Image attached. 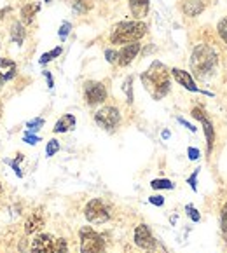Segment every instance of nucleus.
<instances>
[{
    "mask_svg": "<svg viewBox=\"0 0 227 253\" xmlns=\"http://www.w3.org/2000/svg\"><path fill=\"white\" fill-rule=\"evenodd\" d=\"M141 84L152 94L154 100H163L168 93H170V86H172V82H170V72L168 68L164 67L161 61H154L147 72L141 74Z\"/></svg>",
    "mask_w": 227,
    "mask_h": 253,
    "instance_id": "obj_1",
    "label": "nucleus"
},
{
    "mask_svg": "<svg viewBox=\"0 0 227 253\" xmlns=\"http://www.w3.org/2000/svg\"><path fill=\"white\" fill-rule=\"evenodd\" d=\"M219 54L213 47L206 44H197L190 54V68L199 81H208L217 70Z\"/></svg>",
    "mask_w": 227,
    "mask_h": 253,
    "instance_id": "obj_2",
    "label": "nucleus"
},
{
    "mask_svg": "<svg viewBox=\"0 0 227 253\" xmlns=\"http://www.w3.org/2000/svg\"><path fill=\"white\" fill-rule=\"evenodd\" d=\"M147 34V25L143 21H123L114 28L110 35L112 44H131L138 42Z\"/></svg>",
    "mask_w": 227,
    "mask_h": 253,
    "instance_id": "obj_3",
    "label": "nucleus"
},
{
    "mask_svg": "<svg viewBox=\"0 0 227 253\" xmlns=\"http://www.w3.org/2000/svg\"><path fill=\"white\" fill-rule=\"evenodd\" d=\"M68 246L63 238L51 234H39L32 243V253H67Z\"/></svg>",
    "mask_w": 227,
    "mask_h": 253,
    "instance_id": "obj_4",
    "label": "nucleus"
},
{
    "mask_svg": "<svg viewBox=\"0 0 227 253\" xmlns=\"http://www.w3.org/2000/svg\"><path fill=\"white\" fill-rule=\"evenodd\" d=\"M81 253H105V239L91 227L81 229Z\"/></svg>",
    "mask_w": 227,
    "mask_h": 253,
    "instance_id": "obj_5",
    "label": "nucleus"
},
{
    "mask_svg": "<svg viewBox=\"0 0 227 253\" xmlns=\"http://www.w3.org/2000/svg\"><path fill=\"white\" fill-rule=\"evenodd\" d=\"M94 121H96V124L101 129L112 133V131H116V127L119 126L121 114L116 107H103L94 114Z\"/></svg>",
    "mask_w": 227,
    "mask_h": 253,
    "instance_id": "obj_6",
    "label": "nucleus"
},
{
    "mask_svg": "<svg viewBox=\"0 0 227 253\" xmlns=\"http://www.w3.org/2000/svg\"><path fill=\"white\" fill-rule=\"evenodd\" d=\"M84 215H86L88 222L90 223H105L110 218L108 208L103 205V201L100 199H91L84 208Z\"/></svg>",
    "mask_w": 227,
    "mask_h": 253,
    "instance_id": "obj_7",
    "label": "nucleus"
},
{
    "mask_svg": "<svg viewBox=\"0 0 227 253\" xmlns=\"http://www.w3.org/2000/svg\"><path fill=\"white\" fill-rule=\"evenodd\" d=\"M190 114H192L194 119H197L199 123L203 124V131H205L206 143H208V149H206V154H212L213 142H215V127H213L212 121H210V117L206 116V112L203 110V107H194Z\"/></svg>",
    "mask_w": 227,
    "mask_h": 253,
    "instance_id": "obj_8",
    "label": "nucleus"
},
{
    "mask_svg": "<svg viewBox=\"0 0 227 253\" xmlns=\"http://www.w3.org/2000/svg\"><path fill=\"white\" fill-rule=\"evenodd\" d=\"M84 98H86L88 105H91V107L100 105L107 98V89H105V86L101 82L90 81L84 84Z\"/></svg>",
    "mask_w": 227,
    "mask_h": 253,
    "instance_id": "obj_9",
    "label": "nucleus"
},
{
    "mask_svg": "<svg viewBox=\"0 0 227 253\" xmlns=\"http://www.w3.org/2000/svg\"><path fill=\"white\" fill-rule=\"evenodd\" d=\"M135 245L140 246L141 250H147V252H152L157 246V241L154 239L150 229L147 227L145 223H140L136 229H135Z\"/></svg>",
    "mask_w": 227,
    "mask_h": 253,
    "instance_id": "obj_10",
    "label": "nucleus"
},
{
    "mask_svg": "<svg viewBox=\"0 0 227 253\" xmlns=\"http://www.w3.org/2000/svg\"><path fill=\"white\" fill-rule=\"evenodd\" d=\"M138 52H140V44H138V42L126 44L119 51V54H117V65H119V67H128V65L138 56Z\"/></svg>",
    "mask_w": 227,
    "mask_h": 253,
    "instance_id": "obj_11",
    "label": "nucleus"
},
{
    "mask_svg": "<svg viewBox=\"0 0 227 253\" xmlns=\"http://www.w3.org/2000/svg\"><path fill=\"white\" fill-rule=\"evenodd\" d=\"M170 74L175 77V81L179 82L180 86H183L187 91H192V93H199V87L196 86V82H194L192 75L185 70H180V68H173L170 70Z\"/></svg>",
    "mask_w": 227,
    "mask_h": 253,
    "instance_id": "obj_12",
    "label": "nucleus"
},
{
    "mask_svg": "<svg viewBox=\"0 0 227 253\" xmlns=\"http://www.w3.org/2000/svg\"><path fill=\"white\" fill-rule=\"evenodd\" d=\"M16 72H18V67L14 61L9 58H0V87L4 86L5 82L12 81L16 77Z\"/></svg>",
    "mask_w": 227,
    "mask_h": 253,
    "instance_id": "obj_13",
    "label": "nucleus"
},
{
    "mask_svg": "<svg viewBox=\"0 0 227 253\" xmlns=\"http://www.w3.org/2000/svg\"><path fill=\"white\" fill-rule=\"evenodd\" d=\"M149 5L150 0H130V9L133 12L135 18L141 19L149 14Z\"/></svg>",
    "mask_w": 227,
    "mask_h": 253,
    "instance_id": "obj_14",
    "label": "nucleus"
},
{
    "mask_svg": "<svg viewBox=\"0 0 227 253\" xmlns=\"http://www.w3.org/2000/svg\"><path fill=\"white\" fill-rule=\"evenodd\" d=\"M182 11L185 12V16L196 18L205 11V4H203V0H185L182 5Z\"/></svg>",
    "mask_w": 227,
    "mask_h": 253,
    "instance_id": "obj_15",
    "label": "nucleus"
},
{
    "mask_svg": "<svg viewBox=\"0 0 227 253\" xmlns=\"http://www.w3.org/2000/svg\"><path fill=\"white\" fill-rule=\"evenodd\" d=\"M42 225H44V216H42L41 211H35L34 215H30V218L26 220L25 232H26V234H35V232H37Z\"/></svg>",
    "mask_w": 227,
    "mask_h": 253,
    "instance_id": "obj_16",
    "label": "nucleus"
},
{
    "mask_svg": "<svg viewBox=\"0 0 227 253\" xmlns=\"http://www.w3.org/2000/svg\"><path fill=\"white\" fill-rule=\"evenodd\" d=\"M75 127V117L72 114H65L54 126V133H67V131H72Z\"/></svg>",
    "mask_w": 227,
    "mask_h": 253,
    "instance_id": "obj_17",
    "label": "nucleus"
},
{
    "mask_svg": "<svg viewBox=\"0 0 227 253\" xmlns=\"http://www.w3.org/2000/svg\"><path fill=\"white\" fill-rule=\"evenodd\" d=\"M67 2L77 14H86L94 7V0H67Z\"/></svg>",
    "mask_w": 227,
    "mask_h": 253,
    "instance_id": "obj_18",
    "label": "nucleus"
},
{
    "mask_svg": "<svg viewBox=\"0 0 227 253\" xmlns=\"http://www.w3.org/2000/svg\"><path fill=\"white\" fill-rule=\"evenodd\" d=\"M39 9H41V5H39V4L23 5V9H21V23H23V25H30V23L34 21L35 14L39 12Z\"/></svg>",
    "mask_w": 227,
    "mask_h": 253,
    "instance_id": "obj_19",
    "label": "nucleus"
},
{
    "mask_svg": "<svg viewBox=\"0 0 227 253\" xmlns=\"http://www.w3.org/2000/svg\"><path fill=\"white\" fill-rule=\"evenodd\" d=\"M25 35H26L25 25H23V23H19V21L12 23V26H11V39H12V42H14V44H18V45H21L23 41H25Z\"/></svg>",
    "mask_w": 227,
    "mask_h": 253,
    "instance_id": "obj_20",
    "label": "nucleus"
},
{
    "mask_svg": "<svg viewBox=\"0 0 227 253\" xmlns=\"http://www.w3.org/2000/svg\"><path fill=\"white\" fill-rule=\"evenodd\" d=\"M150 187H152V189H156V190H159V189L172 190L175 185H173L172 180H168V178H157V180H152V182H150Z\"/></svg>",
    "mask_w": 227,
    "mask_h": 253,
    "instance_id": "obj_21",
    "label": "nucleus"
},
{
    "mask_svg": "<svg viewBox=\"0 0 227 253\" xmlns=\"http://www.w3.org/2000/svg\"><path fill=\"white\" fill-rule=\"evenodd\" d=\"M61 51L63 49L61 47H54L52 51H49V52H45V54H42V58L39 60V63L41 65H45V63H49V61H52L56 58V56H60L61 54Z\"/></svg>",
    "mask_w": 227,
    "mask_h": 253,
    "instance_id": "obj_22",
    "label": "nucleus"
},
{
    "mask_svg": "<svg viewBox=\"0 0 227 253\" xmlns=\"http://www.w3.org/2000/svg\"><path fill=\"white\" fill-rule=\"evenodd\" d=\"M220 231H222L224 241L227 243V203L222 206V213H220Z\"/></svg>",
    "mask_w": 227,
    "mask_h": 253,
    "instance_id": "obj_23",
    "label": "nucleus"
},
{
    "mask_svg": "<svg viewBox=\"0 0 227 253\" xmlns=\"http://www.w3.org/2000/svg\"><path fill=\"white\" fill-rule=\"evenodd\" d=\"M123 89L126 93L128 103H133V77H128L123 84Z\"/></svg>",
    "mask_w": 227,
    "mask_h": 253,
    "instance_id": "obj_24",
    "label": "nucleus"
},
{
    "mask_svg": "<svg viewBox=\"0 0 227 253\" xmlns=\"http://www.w3.org/2000/svg\"><path fill=\"white\" fill-rule=\"evenodd\" d=\"M58 150H60V143H58V140H54V138H52V140H49L47 147H45V156L52 157L56 152H58Z\"/></svg>",
    "mask_w": 227,
    "mask_h": 253,
    "instance_id": "obj_25",
    "label": "nucleus"
},
{
    "mask_svg": "<svg viewBox=\"0 0 227 253\" xmlns=\"http://www.w3.org/2000/svg\"><path fill=\"white\" fill-rule=\"evenodd\" d=\"M19 161H23V156H21V154H19V156L16 157L14 161H11V159H5V163H7L9 166H12V169H14V173L19 176V178H21V176H23V171H21V168H19Z\"/></svg>",
    "mask_w": 227,
    "mask_h": 253,
    "instance_id": "obj_26",
    "label": "nucleus"
},
{
    "mask_svg": "<svg viewBox=\"0 0 227 253\" xmlns=\"http://www.w3.org/2000/svg\"><path fill=\"white\" fill-rule=\"evenodd\" d=\"M217 30H219L220 39H222V41L227 44V16L222 19V21L219 23V26H217Z\"/></svg>",
    "mask_w": 227,
    "mask_h": 253,
    "instance_id": "obj_27",
    "label": "nucleus"
},
{
    "mask_svg": "<svg viewBox=\"0 0 227 253\" xmlns=\"http://www.w3.org/2000/svg\"><path fill=\"white\" fill-rule=\"evenodd\" d=\"M185 211H187V216H189L192 222H199V220H201V215L197 213V210L194 208L192 205H187L185 206Z\"/></svg>",
    "mask_w": 227,
    "mask_h": 253,
    "instance_id": "obj_28",
    "label": "nucleus"
},
{
    "mask_svg": "<svg viewBox=\"0 0 227 253\" xmlns=\"http://www.w3.org/2000/svg\"><path fill=\"white\" fill-rule=\"evenodd\" d=\"M42 126H44V119H34V121H30V123L26 124V127H28V131H30V133H37Z\"/></svg>",
    "mask_w": 227,
    "mask_h": 253,
    "instance_id": "obj_29",
    "label": "nucleus"
},
{
    "mask_svg": "<svg viewBox=\"0 0 227 253\" xmlns=\"http://www.w3.org/2000/svg\"><path fill=\"white\" fill-rule=\"evenodd\" d=\"M23 140H25L26 143H30V145H35V143L41 142V138H39L37 134H32L30 131H26L25 136H23Z\"/></svg>",
    "mask_w": 227,
    "mask_h": 253,
    "instance_id": "obj_30",
    "label": "nucleus"
},
{
    "mask_svg": "<svg viewBox=\"0 0 227 253\" xmlns=\"http://www.w3.org/2000/svg\"><path fill=\"white\" fill-rule=\"evenodd\" d=\"M70 30H72V25L68 21H65L63 25H61V28H60V39H61V41H65V39H67V35L70 34Z\"/></svg>",
    "mask_w": 227,
    "mask_h": 253,
    "instance_id": "obj_31",
    "label": "nucleus"
},
{
    "mask_svg": "<svg viewBox=\"0 0 227 253\" xmlns=\"http://www.w3.org/2000/svg\"><path fill=\"white\" fill-rule=\"evenodd\" d=\"M117 54H119V52L114 51V49H107V51H105V58H107L108 63H117Z\"/></svg>",
    "mask_w": 227,
    "mask_h": 253,
    "instance_id": "obj_32",
    "label": "nucleus"
},
{
    "mask_svg": "<svg viewBox=\"0 0 227 253\" xmlns=\"http://www.w3.org/2000/svg\"><path fill=\"white\" fill-rule=\"evenodd\" d=\"M199 169H201V168H197L196 171H194L192 175L189 176V180H187V183H189V185L192 187V190H197V183H196V180H197V175H199Z\"/></svg>",
    "mask_w": 227,
    "mask_h": 253,
    "instance_id": "obj_33",
    "label": "nucleus"
},
{
    "mask_svg": "<svg viewBox=\"0 0 227 253\" xmlns=\"http://www.w3.org/2000/svg\"><path fill=\"white\" fill-rule=\"evenodd\" d=\"M149 203H150V205H154V206H163L164 205V198H163V196H150Z\"/></svg>",
    "mask_w": 227,
    "mask_h": 253,
    "instance_id": "obj_34",
    "label": "nucleus"
},
{
    "mask_svg": "<svg viewBox=\"0 0 227 253\" xmlns=\"http://www.w3.org/2000/svg\"><path fill=\"white\" fill-rule=\"evenodd\" d=\"M187 154H189V159H190V161H196L197 157H199V150H197V149H192V147H190V149L187 150Z\"/></svg>",
    "mask_w": 227,
    "mask_h": 253,
    "instance_id": "obj_35",
    "label": "nucleus"
},
{
    "mask_svg": "<svg viewBox=\"0 0 227 253\" xmlns=\"http://www.w3.org/2000/svg\"><path fill=\"white\" fill-rule=\"evenodd\" d=\"M179 123H180V124H183V126H185L189 131H192V133H194V131H196V127H194L192 124H189V123H187L185 119H182V117H180V119H179Z\"/></svg>",
    "mask_w": 227,
    "mask_h": 253,
    "instance_id": "obj_36",
    "label": "nucleus"
},
{
    "mask_svg": "<svg viewBox=\"0 0 227 253\" xmlns=\"http://www.w3.org/2000/svg\"><path fill=\"white\" fill-rule=\"evenodd\" d=\"M44 77L47 79V86L49 87H54V81H52V75L49 72H44Z\"/></svg>",
    "mask_w": 227,
    "mask_h": 253,
    "instance_id": "obj_37",
    "label": "nucleus"
},
{
    "mask_svg": "<svg viewBox=\"0 0 227 253\" xmlns=\"http://www.w3.org/2000/svg\"><path fill=\"white\" fill-rule=\"evenodd\" d=\"M163 138L166 140V138H170V131H163Z\"/></svg>",
    "mask_w": 227,
    "mask_h": 253,
    "instance_id": "obj_38",
    "label": "nucleus"
},
{
    "mask_svg": "<svg viewBox=\"0 0 227 253\" xmlns=\"http://www.w3.org/2000/svg\"><path fill=\"white\" fill-rule=\"evenodd\" d=\"M2 190H4V189H2V185H0V196H2Z\"/></svg>",
    "mask_w": 227,
    "mask_h": 253,
    "instance_id": "obj_39",
    "label": "nucleus"
},
{
    "mask_svg": "<svg viewBox=\"0 0 227 253\" xmlns=\"http://www.w3.org/2000/svg\"><path fill=\"white\" fill-rule=\"evenodd\" d=\"M0 112H2V105H0Z\"/></svg>",
    "mask_w": 227,
    "mask_h": 253,
    "instance_id": "obj_40",
    "label": "nucleus"
},
{
    "mask_svg": "<svg viewBox=\"0 0 227 253\" xmlns=\"http://www.w3.org/2000/svg\"><path fill=\"white\" fill-rule=\"evenodd\" d=\"M45 2H51V0H45Z\"/></svg>",
    "mask_w": 227,
    "mask_h": 253,
    "instance_id": "obj_41",
    "label": "nucleus"
}]
</instances>
